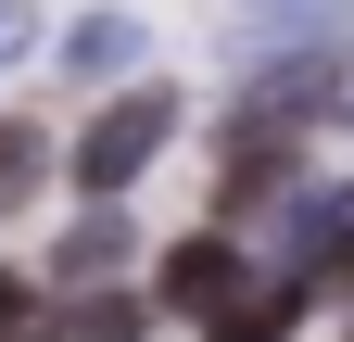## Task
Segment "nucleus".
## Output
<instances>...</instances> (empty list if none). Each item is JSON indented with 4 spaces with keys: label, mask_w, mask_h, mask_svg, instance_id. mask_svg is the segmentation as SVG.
<instances>
[{
    "label": "nucleus",
    "mask_w": 354,
    "mask_h": 342,
    "mask_svg": "<svg viewBox=\"0 0 354 342\" xmlns=\"http://www.w3.org/2000/svg\"><path fill=\"white\" fill-rule=\"evenodd\" d=\"M165 127H177V89H127V102H102V114L76 127V152H64L76 190H88V203H127V178L165 152Z\"/></svg>",
    "instance_id": "f257e3e1"
},
{
    "label": "nucleus",
    "mask_w": 354,
    "mask_h": 342,
    "mask_svg": "<svg viewBox=\"0 0 354 342\" xmlns=\"http://www.w3.org/2000/svg\"><path fill=\"white\" fill-rule=\"evenodd\" d=\"M304 305H317L304 279H241L228 305L203 317V342H291V317H304Z\"/></svg>",
    "instance_id": "f03ea898"
},
{
    "label": "nucleus",
    "mask_w": 354,
    "mask_h": 342,
    "mask_svg": "<svg viewBox=\"0 0 354 342\" xmlns=\"http://www.w3.org/2000/svg\"><path fill=\"white\" fill-rule=\"evenodd\" d=\"M228 291H241V253L215 241V228L165 253V305H177V317H215V305H228Z\"/></svg>",
    "instance_id": "7ed1b4c3"
},
{
    "label": "nucleus",
    "mask_w": 354,
    "mask_h": 342,
    "mask_svg": "<svg viewBox=\"0 0 354 342\" xmlns=\"http://www.w3.org/2000/svg\"><path fill=\"white\" fill-rule=\"evenodd\" d=\"M279 178H291V127H279V114H253L241 140H228V178H215V216H241V203H253V190H279Z\"/></svg>",
    "instance_id": "20e7f679"
},
{
    "label": "nucleus",
    "mask_w": 354,
    "mask_h": 342,
    "mask_svg": "<svg viewBox=\"0 0 354 342\" xmlns=\"http://www.w3.org/2000/svg\"><path fill=\"white\" fill-rule=\"evenodd\" d=\"M140 51H152V26H140V13H76L51 64H64V76H127Z\"/></svg>",
    "instance_id": "39448f33"
},
{
    "label": "nucleus",
    "mask_w": 354,
    "mask_h": 342,
    "mask_svg": "<svg viewBox=\"0 0 354 342\" xmlns=\"http://www.w3.org/2000/svg\"><path fill=\"white\" fill-rule=\"evenodd\" d=\"M127 253H140V241H127V216H114V203H88V216L64 228V253H51V267H64L76 291H88V279H114V267H127Z\"/></svg>",
    "instance_id": "423d86ee"
},
{
    "label": "nucleus",
    "mask_w": 354,
    "mask_h": 342,
    "mask_svg": "<svg viewBox=\"0 0 354 342\" xmlns=\"http://www.w3.org/2000/svg\"><path fill=\"white\" fill-rule=\"evenodd\" d=\"M304 291H354V216H329V203H317V216H304V267H291Z\"/></svg>",
    "instance_id": "0eeeda50"
},
{
    "label": "nucleus",
    "mask_w": 354,
    "mask_h": 342,
    "mask_svg": "<svg viewBox=\"0 0 354 342\" xmlns=\"http://www.w3.org/2000/svg\"><path fill=\"white\" fill-rule=\"evenodd\" d=\"M38 178H51V140H38L26 114H0V216H13V203H38Z\"/></svg>",
    "instance_id": "6e6552de"
},
{
    "label": "nucleus",
    "mask_w": 354,
    "mask_h": 342,
    "mask_svg": "<svg viewBox=\"0 0 354 342\" xmlns=\"http://www.w3.org/2000/svg\"><path fill=\"white\" fill-rule=\"evenodd\" d=\"M140 317H152L140 291H102V279H88V305L64 317V342H140Z\"/></svg>",
    "instance_id": "1a4fd4ad"
},
{
    "label": "nucleus",
    "mask_w": 354,
    "mask_h": 342,
    "mask_svg": "<svg viewBox=\"0 0 354 342\" xmlns=\"http://www.w3.org/2000/svg\"><path fill=\"white\" fill-rule=\"evenodd\" d=\"M38 330H51V317H38V291H26L13 267H0V342H38Z\"/></svg>",
    "instance_id": "9d476101"
},
{
    "label": "nucleus",
    "mask_w": 354,
    "mask_h": 342,
    "mask_svg": "<svg viewBox=\"0 0 354 342\" xmlns=\"http://www.w3.org/2000/svg\"><path fill=\"white\" fill-rule=\"evenodd\" d=\"M38 51V13H26V0H0V64H26Z\"/></svg>",
    "instance_id": "9b49d317"
}]
</instances>
